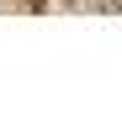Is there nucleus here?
<instances>
[{"instance_id":"f257e3e1","label":"nucleus","mask_w":122,"mask_h":116,"mask_svg":"<svg viewBox=\"0 0 122 116\" xmlns=\"http://www.w3.org/2000/svg\"><path fill=\"white\" fill-rule=\"evenodd\" d=\"M43 5H48V0H27V11H43Z\"/></svg>"},{"instance_id":"f03ea898","label":"nucleus","mask_w":122,"mask_h":116,"mask_svg":"<svg viewBox=\"0 0 122 116\" xmlns=\"http://www.w3.org/2000/svg\"><path fill=\"white\" fill-rule=\"evenodd\" d=\"M64 5H85V0H64Z\"/></svg>"},{"instance_id":"7ed1b4c3","label":"nucleus","mask_w":122,"mask_h":116,"mask_svg":"<svg viewBox=\"0 0 122 116\" xmlns=\"http://www.w3.org/2000/svg\"><path fill=\"white\" fill-rule=\"evenodd\" d=\"M112 11H122V0H112Z\"/></svg>"}]
</instances>
